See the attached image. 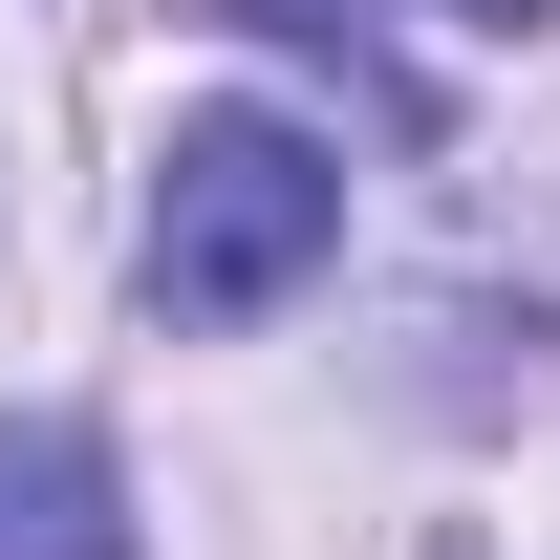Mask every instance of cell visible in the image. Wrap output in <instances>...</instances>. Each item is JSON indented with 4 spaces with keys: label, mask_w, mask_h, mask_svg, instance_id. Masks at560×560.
Listing matches in <instances>:
<instances>
[{
    "label": "cell",
    "mask_w": 560,
    "mask_h": 560,
    "mask_svg": "<svg viewBox=\"0 0 560 560\" xmlns=\"http://www.w3.org/2000/svg\"><path fill=\"white\" fill-rule=\"evenodd\" d=\"M324 237H346V151H324V130H280V108H173L151 215H130V259H151L173 324H259V302H302Z\"/></svg>",
    "instance_id": "1"
},
{
    "label": "cell",
    "mask_w": 560,
    "mask_h": 560,
    "mask_svg": "<svg viewBox=\"0 0 560 560\" xmlns=\"http://www.w3.org/2000/svg\"><path fill=\"white\" fill-rule=\"evenodd\" d=\"M0 560H151L130 539V475H108L66 410H0Z\"/></svg>",
    "instance_id": "2"
},
{
    "label": "cell",
    "mask_w": 560,
    "mask_h": 560,
    "mask_svg": "<svg viewBox=\"0 0 560 560\" xmlns=\"http://www.w3.org/2000/svg\"><path fill=\"white\" fill-rule=\"evenodd\" d=\"M237 22H280V44H346V22H366V0H237Z\"/></svg>",
    "instance_id": "3"
},
{
    "label": "cell",
    "mask_w": 560,
    "mask_h": 560,
    "mask_svg": "<svg viewBox=\"0 0 560 560\" xmlns=\"http://www.w3.org/2000/svg\"><path fill=\"white\" fill-rule=\"evenodd\" d=\"M453 22H495V44H517V22H560V0H453Z\"/></svg>",
    "instance_id": "4"
}]
</instances>
